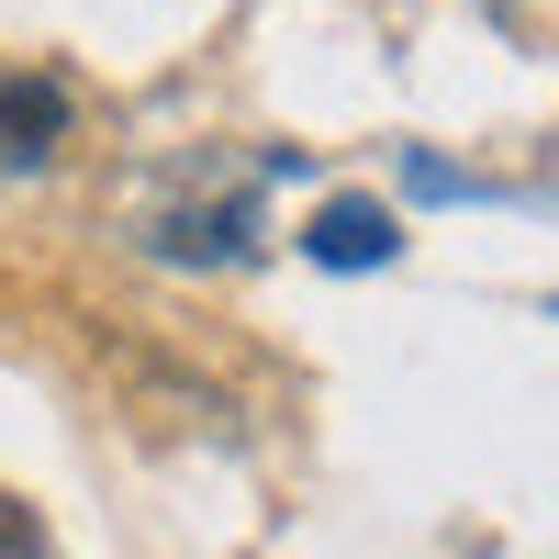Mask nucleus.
<instances>
[{
    "mask_svg": "<svg viewBox=\"0 0 559 559\" xmlns=\"http://www.w3.org/2000/svg\"><path fill=\"white\" fill-rule=\"evenodd\" d=\"M68 134V90L57 79H0V168H45Z\"/></svg>",
    "mask_w": 559,
    "mask_h": 559,
    "instance_id": "f257e3e1",
    "label": "nucleus"
},
{
    "mask_svg": "<svg viewBox=\"0 0 559 559\" xmlns=\"http://www.w3.org/2000/svg\"><path fill=\"white\" fill-rule=\"evenodd\" d=\"M302 247H313L324 269H381V258H392V213H381V202H324Z\"/></svg>",
    "mask_w": 559,
    "mask_h": 559,
    "instance_id": "f03ea898",
    "label": "nucleus"
},
{
    "mask_svg": "<svg viewBox=\"0 0 559 559\" xmlns=\"http://www.w3.org/2000/svg\"><path fill=\"white\" fill-rule=\"evenodd\" d=\"M157 247H168V258H236V247H247V213H236V202H224V213H179Z\"/></svg>",
    "mask_w": 559,
    "mask_h": 559,
    "instance_id": "7ed1b4c3",
    "label": "nucleus"
}]
</instances>
